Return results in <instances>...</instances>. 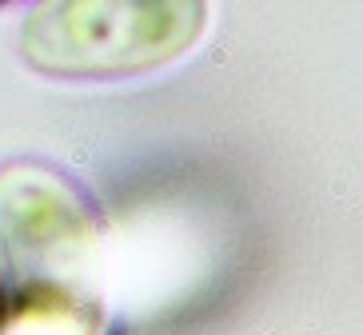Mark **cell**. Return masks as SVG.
Masks as SVG:
<instances>
[{"mask_svg":"<svg viewBox=\"0 0 363 335\" xmlns=\"http://www.w3.org/2000/svg\"><path fill=\"white\" fill-rule=\"evenodd\" d=\"M104 227L65 172L0 164V335L104 331Z\"/></svg>","mask_w":363,"mask_h":335,"instance_id":"obj_1","label":"cell"},{"mask_svg":"<svg viewBox=\"0 0 363 335\" xmlns=\"http://www.w3.org/2000/svg\"><path fill=\"white\" fill-rule=\"evenodd\" d=\"M208 21L212 0H33L16 52L48 80H132L184 60Z\"/></svg>","mask_w":363,"mask_h":335,"instance_id":"obj_2","label":"cell"},{"mask_svg":"<svg viewBox=\"0 0 363 335\" xmlns=\"http://www.w3.org/2000/svg\"><path fill=\"white\" fill-rule=\"evenodd\" d=\"M4 4H16V0H0V8H4Z\"/></svg>","mask_w":363,"mask_h":335,"instance_id":"obj_3","label":"cell"}]
</instances>
